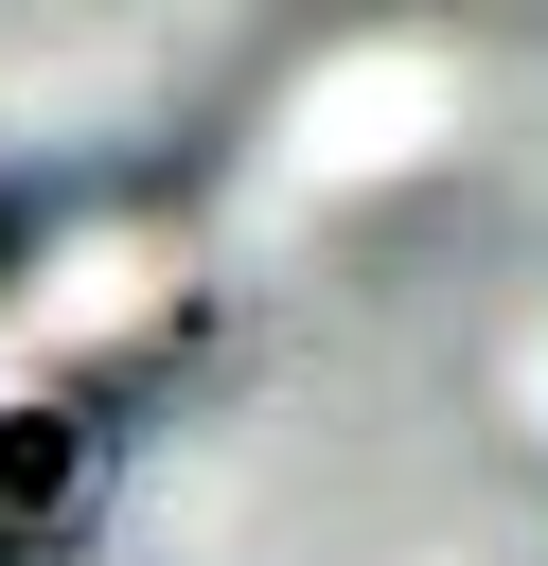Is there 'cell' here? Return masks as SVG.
<instances>
[{
  "label": "cell",
  "instance_id": "6da1fadb",
  "mask_svg": "<svg viewBox=\"0 0 548 566\" xmlns=\"http://www.w3.org/2000/svg\"><path fill=\"white\" fill-rule=\"evenodd\" d=\"M88 495V424L71 407H0V531H53Z\"/></svg>",
  "mask_w": 548,
  "mask_h": 566
}]
</instances>
